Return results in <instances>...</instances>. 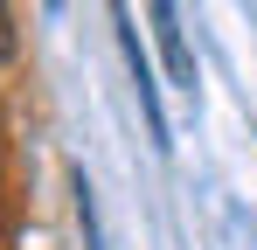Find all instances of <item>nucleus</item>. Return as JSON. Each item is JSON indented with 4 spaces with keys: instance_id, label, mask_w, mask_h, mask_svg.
Listing matches in <instances>:
<instances>
[{
    "instance_id": "f03ea898",
    "label": "nucleus",
    "mask_w": 257,
    "mask_h": 250,
    "mask_svg": "<svg viewBox=\"0 0 257 250\" xmlns=\"http://www.w3.org/2000/svg\"><path fill=\"white\" fill-rule=\"evenodd\" d=\"M14 49H21V42H14V14H7V0H0V63H14Z\"/></svg>"
},
{
    "instance_id": "f257e3e1",
    "label": "nucleus",
    "mask_w": 257,
    "mask_h": 250,
    "mask_svg": "<svg viewBox=\"0 0 257 250\" xmlns=\"http://www.w3.org/2000/svg\"><path fill=\"white\" fill-rule=\"evenodd\" d=\"M153 7V35H160V56H167V77L181 90H195V49L181 35V14H174V0H146Z\"/></svg>"
}]
</instances>
